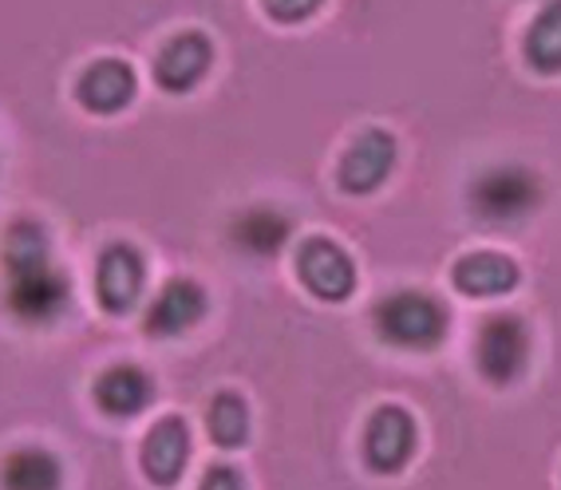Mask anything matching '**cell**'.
<instances>
[{"label":"cell","mask_w":561,"mask_h":490,"mask_svg":"<svg viewBox=\"0 0 561 490\" xmlns=\"http://www.w3.org/2000/svg\"><path fill=\"white\" fill-rule=\"evenodd\" d=\"M396 155H400V147H396V139H391L388 130L380 127L364 130L360 139L348 147V155L341 159V186L352 194L380 191L383 182H388L391 167H396Z\"/></svg>","instance_id":"8"},{"label":"cell","mask_w":561,"mask_h":490,"mask_svg":"<svg viewBox=\"0 0 561 490\" xmlns=\"http://www.w3.org/2000/svg\"><path fill=\"white\" fill-rule=\"evenodd\" d=\"M68 305V277L51 261L9 270V312L24 324H51Z\"/></svg>","instance_id":"4"},{"label":"cell","mask_w":561,"mask_h":490,"mask_svg":"<svg viewBox=\"0 0 561 490\" xmlns=\"http://www.w3.org/2000/svg\"><path fill=\"white\" fill-rule=\"evenodd\" d=\"M289 230H293V221L280 210H273V206H253V210H245L233 221V241H238L245 253H253V258H273V253L289 241Z\"/></svg>","instance_id":"16"},{"label":"cell","mask_w":561,"mask_h":490,"mask_svg":"<svg viewBox=\"0 0 561 490\" xmlns=\"http://www.w3.org/2000/svg\"><path fill=\"white\" fill-rule=\"evenodd\" d=\"M151 376L135 368V364H115V368L100 372V380H95V403H100V411L115 415V420L139 415L151 403Z\"/></svg>","instance_id":"12"},{"label":"cell","mask_w":561,"mask_h":490,"mask_svg":"<svg viewBox=\"0 0 561 490\" xmlns=\"http://www.w3.org/2000/svg\"><path fill=\"white\" fill-rule=\"evenodd\" d=\"M202 490H245V479H241V470L230 467V463H218L202 475Z\"/></svg>","instance_id":"19"},{"label":"cell","mask_w":561,"mask_h":490,"mask_svg":"<svg viewBox=\"0 0 561 490\" xmlns=\"http://www.w3.org/2000/svg\"><path fill=\"white\" fill-rule=\"evenodd\" d=\"M526 60L538 71H561V0L546 4L526 29Z\"/></svg>","instance_id":"17"},{"label":"cell","mask_w":561,"mask_h":490,"mask_svg":"<svg viewBox=\"0 0 561 490\" xmlns=\"http://www.w3.org/2000/svg\"><path fill=\"white\" fill-rule=\"evenodd\" d=\"M206 423H210V435L218 447H241V443L250 440V408L233 391H218L214 396Z\"/></svg>","instance_id":"18"},{"label":"cell","mask_w":561,"mask_h":490,"mask_svg":"<svg viewBox=\"0 0 561 490\" xmlns=\"http://www.w3.org/2000/svg\"><path fill=\"white\" fill-rule=\"evenodd\" d=\"M147 281V261L135 246L115 241L100 253V270H95V293L107 312H127L142 293Z\"/></svg>","instance_id":"7"},{"label":"cell","mask_w":561,"mask_h":490,"mask_svg":"<svg viewBox=\"0 0 561 490\" xmlns=\"http://www.w3.org/2000/svg\"><path fill=\"white\" fill-rule=\"evenodd\" d=\"M415 443H420V431H415L411 411L383 403L368 420V431H364V459L380 475H396V470H403L411 463Z\"/></svg>","instance_id":"5"},{"label":"cell","mask_w":561,"mask_h":490,"mask_svg":"<svg viewBox=\"0 0 561 490\" xmlns=\"http://www.w3.org/2000/svg\"><path fill=\"white\" fill-rule=\"evenodd\" d=\"M297 273L305 289L321 300H348L356 289V265L348 253L329 238H309L297 253Z\"/></svg>","instance_id":"6"},{"label":"cell","mask_w":561,"mask_h":490,"mask_svg":"<svg viewBox=\"0 0 561 490\" xmlns=\"http://www.w3.org/2000/svg\"><path fill=\"white\" fill-rule=\"evenodd\" d=\"M210 60H214L210 41H206L202 32H182V36H174V41L159 52L154 80L167 91H191L194 83L210 71Z\"/></svg>","instance_id":"11"},{"label":"cell","mask_w":561,"mask_h":490,"mask_svg":"<svg viewBox=\"0 0 561 490\" xmlns=\"http://www.w3.org/2000/svg\"><path fill=\"white\" fill-rule=\"evenodd\" d=\"M455 285H459L467 297H506V293L518 285V265H514L506 253H467V258L455 265Z\"/></svg>","instance_id":"13"},{"label":"cell","mask_w":561,"mask_h":490,"mask_svg":"<svg viewBox=\"0 0 561 490\" xmlns=\"http://www.w3.org/2000/svg\"><path fill=\"white\" fill-rule=\"evenodd\" d=\"M206 312V293L198 281L174 277L159 289V297L147 309V332L151 337H179V332L194 329Z\"/></svg>","instance_id":"9"},{"label":"cell","mask_w":561,"mask_h":490,"mask_svg":"<svg viewBox=\"0 0 561 490\" xmlns=\"http://www.w3.org/2000/svg\"><path fill=\"white\" fill-rule=\"evenodd\" d=\"M186 463H191V431L179 415H167V420L154 423L147 443H142V470L159 487H174Z\"/></svg>","instance_id":"10"},{"label":"cell","mask_w":561,"mask_h":490,"mask_svg":"<svg viewBox=\"0 0 561 490\" xmlns=\"http://www.w3.org/2000/svg\"><path fill=\"white\" fill-rule=\"evenodd\" d=\"M541 206V179L530 167H494L471 186V214L486 226L511 230Z\"/></svg>","instance_id":"2"},{"label":"cell","mask_w":561,"mask_h":490,"mask_svg":"<svg viewBox=\"0 0 561 490\" xmlns=\"http://www.w3.org/2000/svg\"><path fill=\"white\" fill-rule=\"evenodd\" d=\"M0 487L4 490H60L64 467L60 459L44 447H21L12 451L0 467Z\"/></svg>","instance_id":"15"},{"label":"cell","mask_w":561,"mask_h":490,"mask_svg":"<svg viewBox=\"0 0 561 490\" xmlns=\"http://www.w3.org/2000/svg\"><path fill=\"white\" fill-rule=\"evenodd\" d=\"M135 100V71L123 60H95L80 76V103L100 115L127 107Z\"/></svg>","instance_id":"14"},{"label":"cell","mask_w":561,"mask_h":490,"mask_svg":"<svg viewBox=\"0 0 561 490\" xmlns=\"http://www.w3.org/2000/svg\"><path fill=\"white\" fill-rule=\"evenodd\" d=\"M371 324H376V337H380L383 344L423 352V349H439L451 317L443 309V300L432 297V293L403 289V293H391V297H383L380 305H376Z\"/></svg>","instance_id":"1"},{"label":"cell","mask_w":561,"mask_h":490,"mask_svg":"<svg viewBox=\"0 0 561 490\" xmlns=\"http://www.w3.org/2000/svg\"><path fill=\"white\" fill-rule=\"evenodd\" d=\"M474 361H479L482 380L511 388L530 364V329H526V320L514 317V312H499V317L482 320L479 341H474Z\"/></svg>","instance_id":"3"},{"label":"cell","mask_w":561,"mask_h":490,"mask_svg":"<svg viewBox=\"0 0 561 490\" xmlns=\"http://www.w3.org/2000/svg\"><path fill=\"white\" fill-rule=\"evenodd\" d=\"M265 9L277 16V21H305L321 9V0H265Z\"/></svg>","instance_id":"20"}]
</instances>
